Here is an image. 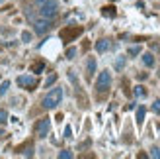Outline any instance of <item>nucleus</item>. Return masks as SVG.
Instances as JSON below:
<instances>
[{"label": "nucleus", "instance_id": "26", "mask_svg": "<svg viewBox=\"0 0 160 159\" xmlns=\"http://www.w3.org/2000/svg\"><path fill=\"white\" fill-rule=\"evenodd\" d=\"M70 136H72V130H70V126H67L65 128V138H70Z\"/></svg>", "mask_w": 160, "mask_h": 159}, {"label": "nucleus", "instance_id": "21", "mask_svg": "<svg viewBox=\"0 0 160 159\" xmlns=\"http://www.w3.org/2000/svg\"><path fill=\"white\" fill-rule=\"evenodd\" d=\"M152 112H154V114H160V100H154V104H152Z\"/></svg>", "mask_w": 160, "mask_h": 159}, {"label": "nucleus", "instance_id": "23", "mask_svg": "<svg viewBox=\"0 0 160 159\" xmlns=\"http://www.w3.org/2000/svg\"><path fill=\"white\" fill-rule=\"evenodd\" d=\"M123 65H125V59H123V57L115 61V67H117V69H123Z\"/></svg>", "mask_w": 160, "mask_h": 159}, {"label": "nucleus", "instance_id": "13", "mask_svg": "<svg viewBox=\"0 0 160 159\" xmlns=\"http://www.w3.org/2000/svg\"><path fill=\"white\" fill-rule=\"evenodd\" d=\"M43 69H45V63L43 61H35L33 65H31V71H33V73H41Z\"/></svg>", "mask_w": 160, "mask_h": 159}, {"label": "nucleus", "instance_id": "19", "mask_svg": "<svg viewBox=\"0 0 160 159\" xmlns=\"http://www.w3.org/2000/svg\"><path fill=\"white\" fill-rule=\"evenodd\" d=\"M55 81H57V73H55V75H51L49 79H47V81H45V86H51Z\"/></svg>", "mask_w": 160, "mask_h": 159}, {"label": "nucleus", "instance_id": "17", "mask_svg": "<svg viewBox=\"0 0 160 159\" xmlns=\"http://www.w3.org/2000/svg\"><path fill=\"white\" fill-rule=\"evenodd\" d=\"M59 157H61V159H70V157H72V153H70L68 149H62V151L59 153Z\"/></svg>", "mask_w": 160, "mask_h": 159}, {"label": "nucleus", "instance_id": "12", "mask_svg": "<svg viewBox=\"0 0 160 159\" xmlns=\"http://www.w3.org/2000/svg\"><path fill=\"white\" fill-rule=\"evenodd\" d=\"M142 63H145L147 67H152V65H154V57H152V53H145V55H142Z\"/></svg>", "mask_w": 160, "mask_h": 159}, {"label": "nucleus", "instance_id": "20", "mask_svg": "<svg viewBox=\"0 0 160 159\" xmlns=\"http://www.w3.org/2000/svg\"><path fill=\"white\" fill-rule=\"evenodd\" d=\"M20 153H26L28 157H31V155H33V147H31V144H28V147H26V151H20Z\"/></svg>", "mask_w": 160, "mask_h": 159}, {"label": "nucleus", "instance_id": "4", "mask_svg": "<svg viewBox=\"0 0 160 159\" xmlns=\"http://www.w3.org/2000/svg\"><path fill=\"white\" fill-rule=\"evenodd\" d=\"M82 28H80V26H72V28H65V30H61V39H62V41H74V39L80 36V34H82Z\"/></svg>", "mask_w": 160, "mask_h": 159}, {"label": "nucleus", "instance_id": "1", "mask_svg": "<svg viewBox=\"0 0 160 159\" xmlns=\"http://www.w3.org/2000/svg\"><path fill=\"white\" fill-rule=\"evenodd\" d=\"M35 8H37L39 16L45 18V20H53V18H57V14H59V4L55 2V0H37Z\"/></svg>", "mask_w": 160, "mask_h": 159}, {"label": "nucleus", "instance_id": "14", "mask_svg": "<svg viewBox=\"0 0 160 159\" xmlns=\"http://www.w3.org/2000/svg\"><path fill=\"white\" fill-rule=\"evenodd\" d=\"M135 96H141V98H142V96H147L145 86H141V85H139V86H135Z\"/></svg>", "mask_w": 160, "mask_h": 159}, {"label": "nucleus", "instance_id": "27", "mask_svg": "<svg viewBox=\"0 0 160 159\" xmlns=\"http://www.w3.org/2000/svg\"><path fill=\"white\" fill-rule=\"evenodd\" d=\"M137 79H139V81H145V79H147V73H141V75H139Z\"/></svg>", "mask_w": 160, "mask_h": 159}, {"label": "nucleus", "instance_id": "5", "mask_svg": "<svg viewBox=\"0 0 160 159\" xmlns=\"http://www.w3.org/2000/svg\"><path fill=\"white\" fill-rule=\"evenodd\" d=\"M49 130H51V120H49V118H41V120H37L35 128H33L37 138H45L47 134H49Z\"/></svg>", "mask_w": 160, "mask_h": 159}, {"label": "nucleus", "instance_id": "15", "mask_svg": "<svg viewBox=\"0 0 160 159\" xmlns=\"http://www.w3.org/2000/svg\"><path fill=\"white\" fill-rule=\"evenodd\" d=\"M10 89V81H4L2 83V86H0V96H2V94H6V90Z\"/></svg>", "mask_w": 160, "mask_h": 159}, {"label": "nucleus", "instance_id": "6", "mask_svg": "<svg viewBox=\"0 0 160 159\" xmlns=\"http://www.w3.org/2000/svg\"><path fill=\"white\" fill-rule=\"evenodd\" d=\"M18 86H22V89H26V90H35L37 89V79L22 75V77H18Z\"/></svg>", "mask_w": 160, "mask_h": 159}, {"label": "nucleus", "instance_id": "9", "mask_svg": "<svg viewBox=\"0 0 160 159\" xmlns=\"http://www.w3.org/2000/svg\"><path fill=\"white\" fill-rule=\"evenodd\" d=\"M86 69H88V79H90V77H92V75L96 73V59H94V57H88Z\"/></svg>", "mask_w": 160, "mask_h": 159}, {"label": "nucleus", "instance_id": "22", "mask_svg": "<svg viewBox=\"0 0 160 159\" xmlns=\"http://www.w3.org/2000/svg\"><path fill=\"white\" fill-rule=\"evenodd\" d=\"M74 55H76V49H74V47H70V49L67 51V59H74Z\"/></svg>", "mask_w": 160, "mask_h": 159}, {"label": "nucleus", "instance_id": "25", "mask_svg": "<svg viewBox=\"0 0 160 159\" xmlns=\"http://www.w3.org/2000/svg\"><path fill=\"white\" fill-rule=\"evenodd\" d=\"M22 39H23V41H29V39H31V34H29V31H23V34H22Z\"/></svg>", "mask_w": 160, "mask_h": 159}, {"label": "nucleus", "instance_id": "10", "mask_svg": "<svg viewBox=\"0 0 160 159\" xmlns=\"http://www.w3.org/2000/svg\"><path fill=\"white\" fill-rule=\"evenodd\" d=\"M115 8L113 6H106V8H102V16H106V18H115Z\"/></svg>", "mask_w": 160, "mask_h": 159}, {"label": "nucleus", "instance_id": "28", "mask_svg": "<svg viewBox=\"0 0 160 159\" xmlns=\"http://www.w3.org/2000/svg\"><path fill=\"white\" fill-rule=\"evenodd\" d=\"M2 136H4V132H2V130H0V138H2Z\"/></svg>", "mask_w": 160, "mask_h": 159}, {"label": "nucleus", "instance_id": "18", "mask_svg": "<svg viewBox=\"0 0 160 159\" xmlns=\"http://www.w3.org/2000/svg\"><path fill=\"white\" fill-rule=\"evenodd\" d=\"M8 122V112L6 110H0V124H6Z\"/></svg>", "mask_w": 160, "mask_h": 159}, {"label": "nucleus", "instance_id": "3", "mask_svg": "<svg viewBox=\"0 0 160 159\" xmlns=\"http://www.w3.org/2000/svg\"><path fill=\"white\" fill-rule=\"evenodd\" d=\"M109 86H111V75L108 71H102L98 77V83H96V90H98V94H103L109 90Z\"/></svg>", "mask_w": 160, "mask_h": 159}, {"label": "nucleus", "instance_id": "2", "mask_svg": "<svg viewBox=\"0 0 160 159\" xmlns=\"http://www.w3.org/2000/svg\"><path fill=\"white\" fill-rule=\"evenodd\" d=\"M61 98H62V89H53V90L43 98L41 104H43L45 110H51V108H55V106L61 102Z\"/></svg>", "mask_w": 160, "mask_h": 159}, {"label": "nucleus", "instance_id": "16", "mask_svg": "<svg viewBox=\"0 0 160 159\" xmlns=\"http://www.w3.org/2000/svg\"><path fill=\"white\" fill-rule=\"evenodd\" d=\"M141 53V45H133L129 47V55H139Z\"/></svg>", "mask_w": 160, "mask_h": 159}, {"label": "nucleus", "instance_id": "11", "mask_svg": "<svg viewBox=\"0 0 160 159\" xmlns=\"http://www.w3.org/2000/svg\"><path fill=\"white\" fill-rule=\"evenodd\" d=\"M145 114H147V108L145 106H139V110H137V124L139 126L145 122Z\"/></svg>", "mask_w": 160, "mask_h": 159}, {"label": "nucleus", "instance_id": "8", "mask_svg": "<svg viewBox=\"0 0 160 159\" xmlns=\"http://www.w3.org/2000/svg\"><path fill=\"white\" fill-rule=\"evenodd\" d=\"M111 47V43H109V39H100L98 43H96V51H100V53H103V51H108Z\"/></svg>", "mask_w": 160, "mask_h": 159}, {"label": "nucleus", "instance_id": "24", "mask_svg": "<svg viewBox=\"0 0 160 159\" xmlns=\"http://www.w3.org/2000/svg\"><path fill=\"white\" fill-rule=\"evenodd\" d=\"M150 155H152V157H158V159H160V147H154L152 151H150Z\"/></svg>", "mask_w": 160, "mask_h": 159}, {"label": "nucleus", "instance_id": "29", "mask_svg": "<svg viewBox=\"0 0 160 159\" xmlns=\"http://www.w3.org/2000/svg\"><path fill=\"white\" fill-rule=\"evenodd\" d=\"M2 2H4V0H0V4H2Z\"/></svg>", "mask_w": 160, "mask_h": 159}, {"label": "nucleus", "instance_id": "7", "mask_svg": "<svg viewBox=\"0 0 160 159\" xmlns=\"http://www.w3.org/2000/svg\"><path fill=\"white\" fill-rule=\"evenodd\" d=\"M33 20V18H31ZM51 20H45V18H41V20H33V28H35V31L37 34H45V31H49L51 30Z\"/></svg>", "mask_w": 160, "mask_h": 159}]
</instances>
